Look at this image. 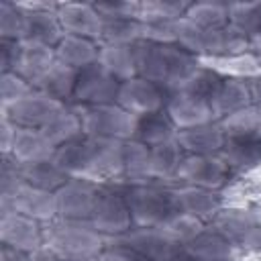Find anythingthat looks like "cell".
<instances>
[{
  "instance_id": "6da1fadb",
  "label": "cell",
  "mask_w": 261,
  "mask_h": 261,
  "mask_svg": "<svg viewBox=\"0 0 261 261\" xmlns=\"http://www.w3.org/2000/svg\"><path fill=\"white\" fill-rule=\"evenodd\" d=\"M137 77L165 86L169 92L179 90L188 77L202 65L196 55L175 45H157L149 41L135 43Z\"/></svg>"
},
{
  "instance_id": "7a4b0ae2",
  "label": "cell",
  "mask_w": 261,
  "mask_h": 261,
  "mask_svg": "<svg viewBox=\"0 0 261 261\" xmlns=\"http://www.w3.org/2000/svg\"><path fill=\"white\" fill-rule=\"evenodd\" d=\"M177 45L196 57H237L251 49V43L230 24L224 29H200L186 18L177 27Z\"/></svg>"
},
{
  "instance_id": "3957f363",
  "label": "cell",
  "mask_w": 261,
  "mask_h": 261,
  "mask_svg": "<svg viewBox=\"0 0 261 261\" xmlns=\"http://www.w3.org/2000/svg\"><path fill=\"white\" fill-rule=\"evenodd\" d=\"M45 247L59 257L98 259L106 247V239L90 222L57 218L45 226Z\"/></svg>"
},
{
  "instance_id": "277c9868",
  "label": "cell",
  "mask_w": 261,
  "mask_h": 261,
  "mask_svg": "<svg viewBox=\"0 0 261 261\" xmlns=\"http://www.w3.org/2000/svg\"><path fill=\"white\" fill-rule=\"evenodd\" d=\"M135 226H165L177 214L175 190L155 184H128L122 188Z\"/></svg>"
},
{
  "instance_id": "5b68a950",
  "label": "cell",
  "mask_w": 261,
  "mask_h": 261,
  "mask_svg": "<svg viewBox=\"0 0 261 261\" xmlns=\"http://www.w3.org/2000/svg\"><path fill=\"white\" fill-rule=\"evenodd\" d=\"M210 226L216 228L234 251L259 253L261 249V218L245 208H222Z\"/></svg>"
},
{
  "instance_id": "8992f818",
  "label": "cell",
  "mask_w": 261,
  "mask_h": 261,
  "mask_svg": "<svg viewBox=\"0 0 261 261\" xmlns=\"http://www.w3.org/2000/svg\"><path fill=\"white\" fill-rule=\"evenodd\" d=\"M84 135L90 137H104V139H118L128 141L133 139L137 116L124 110L120 104H98V106H82L80 110Z\"/></svg>"
},
{
  "instance_id": "52a82bcc",
  "label": "cell",
  "mask_w": 261,
  "mask_h": 261,
  "mask_svg": "<svg viewBox=\"0 0 261 261\" xmlns=\"http://www.w3.org/2000/svg\"><path fill=\"white\" fill-rule=\"evenodd\" d=\"M90 224L104 237H122L130 228H135V220L128 208V202L122 190L116 188H100L96 198Z\"/></svg>"
},
{
  "instance_id": "ba28073f",
  "label": "cell",
  "mask_w": 261,
  "mask_h": 261,
  "mask_svg": "<svg viewBox=\"0 0 261 261\" xmlns=\"http://www.w3.org/2000/svg\"><path fill=\"white\" fill-rule=\"evenodd\" d=\"M98 181L84 177H69L57 192V218L61 220H84L90 222L96 198L100 194Z\"/></svg>"
},
{
  "instance_id": "9c48e42d",
  "label": "cell",
  "mask_w": 261,
  "mask_h": 261,
  "mask_svg": "<svg viewBox=\"0 0 261 261\" xmlns=\"http://www.w3.org/2000/svg\"><path fill=\"white\" fill-rule=\"evenodd\" d=\"M120 88V80H116L100 61L84 67L77 71L73 102L82 106H98V104H112L116 102Z\"/></svg>"
},
{
  "instance_id": "30bf717a",
  "label": "cell",
  "mask_w": 261,
  "mask_h": 261,
  "mask_svg": "<svg viewBox=\"0 0 261 261\" xmlns=\"http://www.w3.org/2000/svg\"><path fill=\"white\" fill-rule=\"evenodd\" d=\"M232 169L222 155H186L177 171L184 186H198L220 192L232 177Z\"/></svg>"
},
{
  "instance_id": "8fae6325",
  "label": "cell",
  "mask_w": 261,
  "mask_h": 261,
  "mask_svg": "<svg viewBox=\"0 0 261 261\" xmlns=\"http://www.w3.org/2000/svg\"><path fill=\"white\" fill-rule=\"evenodd\" d=\"M169 94L171 92L161 84L149 82L145 77H133L120 82L116 104H120L135 116H143L149 112L163 110L169 100Z\"/></svg>"
},
{
  "instance_id": "7c38bea8",
  "label": "cell",
  "mask_w": 261,
  "mask_h": 261,
  "mask_svg": "<svg viewBox=\"0 0 261 261\" xmlns=\"http://www.w3.org/2000/svg\"><path fill=\"white\" fill-rule=\"evenodd\" d=\"M65 104L43 94L41 90H33L31 94H27L24 98H20L18 102H14L12 106L2 110V116H6L12 124H16L18 128H35L41 130L45 128V124L63 108Z\"/></svg>"
},
{
  "instance_id": "4fadbf2b",
  "label": "cell",
  "mask_w": 261,
  "mask_h": 261,
  "mask_svg": "<svg viewBox=\"0 0 261 261\" xmlns=\"http://www.w3.org/2000/svg\"><path fill=\"white\" fill-rule=\"evenodd\" d=\"M0 212H18L45 224L57 220V200L53 192L37 190L22 181L10 198L0 200Z\"/></svg>"
},
{
  "instance_id": "5bb4252c",
  "label": "cell",
  "mask_w": 261,
  "mask_h": 261,
  "mask_svg": "<svg viewBox=\"0 0 261 261\" xmlns=\"http://www.w3.org/2000/svg\"><path fill=\"white\" fill-rule=\"evenodd\" d=\"M0 243L33 253L45 247V226L43 222L18 212H0Z\"/></svg>"
},
{
  "instance_id": "9a60e30c",
  "label": "cell",
  "mask_w": 261,
  "mask_h": 261,
  "mask_svg": "<svg viewBox=\"0 0 261 261\" xmlns=\"http://www.w3.org/2000/svg\"><path fill=\"white\" fill-rule=\"evenodd\" d=\"M29 10V33L22 43H35V45H45L53 47L61 41L65 35L57 16L59 4H49V2H33V4H22Z\"/></svg>"
},
{
  "instance_id": "2e32d148",
  "label": "cell",
  "mask_w": 261,
  "mask_h": 261,
  "mask_svg": "<svg viewBox=\"0 0 261 261\" xmlns=\"http://www.w3.org/2000/svg\"><path fill=\"white\" fill-rule=\"evenodd\" d=\"M57 16L65 35L86 37L100 43L102 33V16L96 10V4L90 2H65L59 4Z\"/></svg>"
},
{
  "instance_id": "e0dca14e",
  "label": "cell",
  "mask_w": 261,
  "mask_h": 261,
  "mask_svg": "<svg viewBox=\"0 0 261 261\" xmlns=\"http://www.w3.org/2000/svg\"><path fill=\"white\" fill-rule=\"evenodd\" d=\"M255 104L253 84L251 77H239V75H224L214 100H212V112L216 120H222L243 108H249Z\"/></svg>"
},
{
  "instance_id": "ac0fdd59",
  "label": "cell",
  "mask_w": 261,
  "mask_h": 261,
  "mask_svg": "<svg viewBox=\"0 0 261 261\" xmlns=\"http://www.w3.org/2000/svg\"><path fill=\"white\" fill-rule=\"evenodd\" d=\"M165 112L169 114V118H171V122L175 124L177 130L192 128V126L216 120L210 102L200 100V98L190 96V94L179 92V90L169 94V100L165 104Z\"/></svg>"
},
{
  "instance_id": "d6986e66",
  "label": "cell",
  "mask_w": 261,
  "mask_h": 261,
  "mask_svg": "<svg viewBox=\"0 0 261 261\" xmlns=\"http://www.w3.org/2000/svg\"><path fill=\"white\" fill-rule=\"evenodd\" d=\"M175 202H177V212L192 216L196 220H202V222L212 220L224 208V200H222L220 192L208 190V188H198V186L177 188Z\"/></svg>"
},
{
  "instance_id": "ffe728a7",
  "label": "cell",
  "mask_w": 261,
  "mask_h": 261,
  "mask_svg": "<svg viewBox=\"0 0 261 261\" xmlns=\"http://www.w3.org/2000/svg\"><path fill=\"white\" fill-rule=\"evenodd\" d=\"M177 145L186 155H220L226 143V135L218 120L181 128L175 133Z\"/></svg>"
},
{
  "instance_id": "44dd1931",
  "label": "cell",
  "mask_w": 261,
  "mask_h": 261,
  "mask_svg": "<svg viewBox=\"0 0 261 261\" xmlns=\"http://www.w3.org/2000/svg\"><path fill=\"white\" fill-rule=\"evenodd\" d=\"M120 239L135 247L139 253H143L149 261H159L161 257L181 247L165 228L159 226H135Z\"/></svg>"
},
{
  "instance_id": "7402d4cb",
  "label": "cell",
  "mask_w": 261,
  "mask_h": 261,
  "mask_svg": "<svg viewBox=\"0 0 261 261\" xmlns=\"http://www.w3.org/2000/svg\"><path fill=\"white\" fill-rule=\"evenodd\" d=\"M181 247L194 261H234L232 245L212 226H204Z\"/></svg>"
},
{
  "instance_id": "603a6c76",
  "label": "cell",
  "mask_w": 261,
  "mask_h": 261,
  "mask_svg": "<svg viewBox=\"0 0 261 261\" xmlns=\"http://www.w3.org/2000/svg\"><path fill=\"white\" fill-rule=\"evenodd\" d=\"M55 151H57V147L41 130H35V128H18L16 126V137L12 141V147H10V153L8 155L16 163L27 165V163H37V161L53 159L55 157Z\"/></svg>"
},
{
  "instance_id": "cb8c5ba5",
  "label": "cell",
  "mask_w": 261,
  "mask_h": 261,
  "mask_svg": "<svg viewBox=\"0 0 261 261\" xmlns=\"http://www.w3.org/2000/svg\"><path fill=\"white\" fill-rule=\"evenodd\" d=\"M98 57H100V43L94 39L63 35L61 41L55 45V59L61 65L71 67L75 71L96 63Z\"/></svg>"
},
{
  "instance_id": "d4e9b609",
  "label": "cell",
  "mask_w": 261,
  "mask_h": 261,
  "mask_svg": "<svg viewBox=\"0 0 261 261\" xmlns=\"http://www.w3.org/2000/svg\"><path fill=\"white\" fill-rule=\"evenodd\" d=\"M220 155L232 171H253L261 167V139L226 137Z\"/></svg>"
},
{
  "instance_id": "484cf974",
  "label": "cell",
  "mask_w": 261,
  "mask_h": 261,
  "mask_svg": "<svg viewBox=\"0 0 261 261\" xmlns=\"http://www.w3.org/2000/svg\"><path fill=\"white\" fill-rule=\"evenodd\" d=\"M175 124L171 122L169 114L163 110L157 112H149L143 116H137V124H135V133H133V141H139L147 147H155L161 143H167L171 139H175Z\"/></svg>"
},
{
  "instance_id": "4316f807",
  "label": "cell",
  "mask_w": 261,
  "mask_h": 261,
  "mask_svg": "<svg viewBox=\"0 0 261 261\" xmlns=\"http://www.w3.org/2000/svg\"><path fill=\"white\" fill-rule=\"evenodd\" d=\"M55 49L35 43H22L20 61L16 65V73L22 75L33 88L41 82V77L55 65Z\"/></svg>"
},
{
  "instance_id": "83f0119b",
  "label": "cell",
  "mask_w": 261,
  "mask_h": 261,
  "mask_svg": "<svg viewBox=\"0 0 261 261\" xmlns=\"http://www.w3.org/2000/svg\"><path fill=\"white\" fill-rule=\"evenodd\" d=\"M18 171H20V179L27 186H33V188L45 190V192H53V194L69 179V175L55 163V159L27 163V165L18 163Z\"/></svg>"
},
{
  "instance_id": "f1b7e54d",
  "label": "cell",
  "mask_w": 261,
  "mask_h": 261,
  "mask_svg": "<svg viewBox=\"0 0 261 261\" xmlns=\"http://www.w3.org/2000/svg\"><path fill=\"white\" fill-rule=\"evenodd\" d=\"M122 175L128 184H149L153 179L151 173V147L139 141H124L122 153Z\"/></svg>"
},
{
  "instance_id": "f546056e",
  "label": "cell",
  "mask_w": 261,
  "mask_h": 261,
  "mask_svg": "<svg viewBox=\"0 0 261 261\" xmlns=\"http://www.w3.org/2000/svg\"><path fill=\"white\" fill-rule=\"evenodd\" d=\"M98 61L120 82L137 77L135 45H100Z\"/></svg>"
},
{
  "instance_id": "4dcf8cb0",
  "label": "cell",
  "mask_w": 261,
  "mask_h": 261,
  "mask_svg": "<svg viewBox=\"0 0 261 261\" xmlns=\"http://www.w3.org/2000/svg\"><path fill=\"white\" fill-rule=\"evenodd\" d=\"M41 133L55 145L61 147L77 137L84 135V126H82V116L77 110H71L67 104L45 124V128H41Z\"/></svg>"
},
{
  "instance_id": "1f68e13d",
  "label": "cell",
  "mask_w": 261,
  "mask_h": 261,
  "mask_svg": "<svg viewBox=\"0 0 261 261\" xmlns=\"http://www.w3.org/2000/svg\"><path fill=\"white\" fill-rule=\"evenodd\" d=\"M75 77L77 71L71 67L61 65L59 61H55V65L41 77V82L35 86L37 90H41L43 94L67 104V100H73V90H75Z\"/></svg>"
},
{
  "instance_id": "d6a6232c",
  "label": "cell",
  "mask_w": 261,
  "mask_h": 261,
  "mask_svg": "<svg viewBox=\"0 0 261 261\" xmlns=\"http://www.w3.org/2000/svg\"><path fill=\"white\" fill-rule=\"evenodd\" d=\"M184 149L177 145L175 139L151 147V173L153 179H169L177 177V171L184 163Z\"/></svg>"
},
{
  "instance_id": "836d02e7",
  "label": "cell",
  "mask_w": 261,
  "mask_h": 261,
  "mask_svg": "<svg viewBox=\"0 0 261 261\" xmlns=\"http://www.w3.org/2000/svg\"><path fill=\"white\" fill-rule=\"evenodd\" d=\"M143 39L139 18H102L100 45H135Z\"/></svg>"
},
{
  "instance_id": "e575fe53",
  "label": "cell",
  "mask_w": 261,
  "mask_h": 261,
  "mask_svg": "<svg viewBox=\"0 0 261 261\" xmlns=\"http://www.w3.org/2000/svg\"><path fill=\"white\" fill-rule=\"evenodd\" d=\"M230 27L251 45H261V2L230 4Z\"/></svg>"
},
{
  "instance_id": "d590c367",
  "label": "cell",
  "mask_w": 261,
  "mask_h": 261,
  "mask_svg": "<svg viewBox=\"0 0 261 261\" xmlns=\"http://www.w3.org/2000/svg\"><path fill=\"white\" fill-rule=\"evenodd\" d=\"M184 18L200 29H224L230 24V4L192 2Z\"/></svg>"
},
{
  "instance_id": "8d00e7d4",
  "label": "cell",
  "mask_w": 261,
  "mask_h": 261,
  "mask_svg": "<svg viewBox=\"0 0 261 261\" xmlns=\"http://www.w3.org/2000/svg\"><path fill=\"white\" fill-rule=\"evenodd\" d=\"M226 137H253L261 139V108L257 104L243 108L222 120H218Z\"/></svg>"
},
{
  "instance_id": "74e56055",
  "label": "cell",
  "mask_w": 261,
  "mask_h": 261,
  "mask_svg": "<svg viewBox=\"0 0 261 261\" xmlns=\"http://www.w3.org/2000/svg\"><path fill=\"white\" fill-rule=\"evenodd\" d=\"M29 33V10L22 2H2L0 4V39L24 41Z\"/></svg>"
},
{
  "instance_id": "f35d334b",
  "label": "cell",
  "mask_w": 261,
  "mask_h": 261,
  "mask_svg": "<svg viewBox=\"0 0 261 261\" xmlns=\"http://www.w3.org/2000/svg\"><path fill=\"white\" fill-rule=\"evenodd\" d=\"M224 80V73H220L218 69H212V67H206V65H200L190 77L188 82L179 88V92H186L190 96H196L200 100H206L212 104L220 84Z\"/></svg>"
},
{
  "instance_id": "ab89813d",
  "label": "cell",
  "mask_w": 261,
  "mask_h": 261,
  "mask_svg": "<svg viewBox=\"0 0 261 261\" xmlns=\"http://www.w3.org/2000/svg\"><path fill=\"white\" fill-rule=\"evenodd\" d=\"M35 88L16 71L10 73H2L0 75V98H2V110L12 106L14 102H18L20 98H24L27 94H31Z\"/></svg>"
},
{
  "instance_id": "60d3db41",
  "label": "cell",
  "mask_w": 261,
  "mask_h": 261,
  "mask_svg": "<svg viewBox=\"0 0 261 261\" xmlns=\"http://www.w3.org/2000/svg\"><path fill=\"white\" fill-rule=\"evenodd\" d=\"M98 261H149V259L143 253H139L135 247H130L126 241L116 237L110 243H106Z\"/></svg>"
},
{
  "instance_id": "b9f144b4",
  "label": "cell",
  "mask_w": 261,
  "mask_h": 261,
  "mask_svg": "<svg viewBox=\"0 0 261 261\" xmlns=\"http://www.w3.org/2000/svg\"><path fill=\"white\" fill-rule=\"evenodd\" d=\"M102 18H139L143 14V2H94Z\"/></svg>"
},
{
  "instance_id": "7bdbcfd3",
  "label": "cell",
  "mask_w": 261,
  "mask_h": 261,
  "mask_svg": "<svg viewBox=\"0 0 261 261\" xmlns=\"http://www.w3.org/2000/svg\"><path fill=\"white\" fill-rule=\"evenodd\" d=\"M20 53H22V43L20 41L0 39V65H2V73L16 71V65L20 61Z\"/></svg>"
},
{
  "instance_id": "ee69618b",
  "label": "cell",
  "mask_w": 261,
  "mask_h": 261,
  "mask_svg": "<svg viewBox=\"0 0 261 261\" xmlns=\"http://www.w3.org/2000/svg\"><path fill=\"white\" fill-rule=\"evenodd\" d=\"M14 137H16V124H12L6 116H2V122H0V145H2V155H8V153H10V147H12Z\"/></svg>"
},
{
  "instance_id": "f6af8a7d",
  "label": "cell",
  "mask_w": 261,
  "mask_h": 261,
  "mask_svg": "<svg viewBox=\"0 0 261 261\" xmlns=\"http://www.w3.org/2000/svg\"><path fill=\"white\" fill-rule=\"evenodd\" d=\"M29 259H31V253H24V251H18V249L2 245L0 261H29Z\"/></svg>"
},
{
  "instance_id": "bcb514c9",
  "label": "cell",
  "mask_w": 261,
  "mask_h": 261,
  "mask_svg": "<svg viewBox=\"0 0 261 261\" xmlns=\"http://www.w3.org/2000/svg\"><path fill=\"white\" fill-rule=\"evenodd\" d=\"M29 261H61V257L55 251H51L49 247H41V249H37V251L31 253V259Z\"/></svg>"
},
{
  "instance_id": "7dc6e473",
  "label": "cell",
  "mask_w": 261,
  "mask_h": 261,
  "mask_svg": "<svg viewBox=\"0 0 261 261\" xmlns=\"http://www.w3.org/2000/svg\"><path fill=\"white\" fill-rule=\"evenodd\" d=\"M159 261H194V259L184 251V247H179V249H175L173 253H169V255L161 257Z\"/></svg>"
},
{
  "instance_id": "c3c4849f",
  "label": "cell",
  "mask_w": 261,
  "mask_h": 261,
  "mask_svg": "<svg viewBox=\"0 0 261 261\" xmlns=\"http://www.w3.org/2000/svg\"><path fill=\"white\" fill-rule=\"evenodd\" d=\"M253 84V94H255V104L261 108V75H253L251 77Z\"/></svg>"
},
{
  "instance_id": "681fc988",
  "label": "cell",
  "mask_w": 261,
  "mask_h": 261,
  "mask_svg": "<svg viewBox=\"0 0 261 261\" xmlns=\"http://www.w3.org/2000/svg\"><path fill=\"white\" fill-rule=\"evenodd\" d=\"M251 59H253L257 71L261 73V45H251Z\"/></svg>"
},
{
  "instance_id": "f907efd6",
  "label": "cell",
  "mask_w": 261,
  "mask_h": 261,
  "mask_svg": "<svg viewBox=\"0 0 261 261\" xmlns=\"http://www.w3.org/2000/svg\"><path fill=\"white\" fill-rule=\"evenodd\" d=\"M61 261H98V259H84V257H61Z\"/></svg>"
},
{
  "instance_id": "816d5d0a",
  "label": "cell",
  "mask_w": 261,
  "mask_h": 261,
  "mask_svg": "<svg viewBox=\"0 0 261 261\" xmlns=\"http://www.w3.org/2000/svg\"><path fill=\"white\" fill-rule=\"evenodd\" d=\"M259 253H261V249H259Z\"/></svg>"
}]
</instances>
